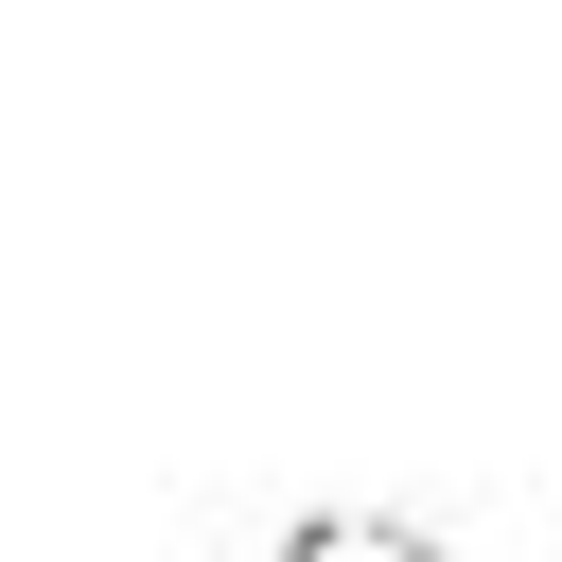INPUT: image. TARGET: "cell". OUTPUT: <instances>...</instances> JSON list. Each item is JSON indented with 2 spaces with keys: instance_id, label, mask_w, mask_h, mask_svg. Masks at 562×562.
Instances as JSON below:
<instances>
[{
  "instance_id": "1",
  "label": "cell",
  "mask_w": 562,
  "mask_h": 562,
  "mask_svg": "<svg viewBox=\"0 0 562 562\" xmlns=\"http://www.w3.org/2000/svg\"><path fill=\"white\" fill-rule=\"evenodd\" d=\"M281 562H439V544H422L404 509H316V527H299Z\"/></svg>"
}]
</instances>
